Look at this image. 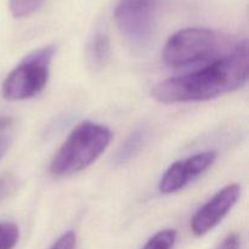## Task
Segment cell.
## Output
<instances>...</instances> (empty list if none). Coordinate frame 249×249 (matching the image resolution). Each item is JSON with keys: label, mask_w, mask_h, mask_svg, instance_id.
<instances>
[{"label": "cell", "mask_w": 249, "mask_h": 249, "mask_svg": "<svg viewBox=\"0 0 249 249\" xmlns=\"http://www.w3.org/2000/svg\"><path fill=\"white\" fill-rule=\"evenodd\" d=\"M112 131L102 124L84 122L72 130L50 163L55 177H70L87 169L109 146Z\"/></svg>", "instance_id": "obj_2"}, {"label": "cell", "mask_w": 249, "mask_h": 249, "mask_svg": "<svg viewBox=\"0 0 249 249\" xmlns=\"http://www.w3.org/2000/svg\"><path fill=\"white\" fill-rule=\"evenodd\" d=\"M16 187V179L12 175L5 174L0 177V202L14 192Z\"/></svg>", "instance_id": "obj_14"}, {"label": "cell", "mask_w": 249, "mask_h": 249, "mask_svg": "<svg viewBox=\"0 0 249 249\" xmlns=\"http://www.w3.org/2000/svg\"><path fill=\"white\" fill-rule=\"evenodd\" d=\"M55 46H45L27 56L7 74L2 83V96L9 101H22L36 96L46 87Z\"/></svg>", "instance_id": "obj_4"}, {"label": "cell", "mask_w": 249, "mask_h": 249, "mask_svg": "<svg viewBox=\"0 0 249 249\" xmlns=\"http://www.w3.org/2000/svg\"><path fill=\"white\" fill-rule=\"evenodd\" d=\"M248 58V43L243 40L204 68L158 83L151 95L160 104H185L232 92L247 83Z\"/></svg>", "instance_id": "obj_1"}, {"label": "cell", "mask_w": 249, "mask_h": 249, "mask_svg": "<svg viewBox=\"0 0 249 249\" xmlns=\"http://www.w3.org/2000/svg\"><path fill=\"white\" fill-rule=\"evenodd\" d=\"M175 241H177V231L173 229H165L153 235L142 249H173Z\"/></svg>", "instance_id": "obj_10"}, {"label": "cell", "mask_w": 249, "mask_h": 249, "mask_svg": "<svg viewBox=\"0 0 249 249\" xmlns=\"http://www.w3.org/2000/svg\"><path fill=\"white\" fill-rule=\"evenodd\" d=\"M43 1L44 0H10V12L16 18L27 17L36 12Z\"/></svg>", "instance_id": "obj_12"}, {"label": "cell", "mask_w": 249, "mask_h": 249, "mask_svg": "<svg viewBox=\"0 0 249 249\" xmlns=\"http://www.w3.org/2000/svg\"><path fill=\"white\" fill-rule=\"evenodd\" d=\"M10 145H11V140L6 136H0V160L6 155V152L9 151Z\"/></svg>", "instance_id": "obj_16"}, {"label": "cell", "mask_w": 249, "mask_h": 249, "mask_svg": "<svg viewBox=\"0 0 249 249\" xmlns=\"http://www.w3.org/2000/svg\"><path fill=\"white\" fill-rule=\"evenodd\" d=\"M241 195V186L231 184L216 192L191 219V230L196 236H203L223 221L233 208Z\"/></svg>", "instance_id": "obj_6"}, {"label": "cell", "mask_w": 249, "mask_h": 249, "mask_svg": "<svg viewBox=\"0 0 249 249\" xmlns=\"http://www.w3.org/2000/svg\"><path fill=\"white\" fill-rule=\"evenodd\" d=\"M238 247H240V238H238V235L231 233V235H229L221 242V245L219 246L218 249H238Z\"/></svg>", "instance_id": "obj_15"}, {"label": "cell", "mask_w": 249, "mask_h": 249, "mask_svg": "<svg viewBox=\"0 0 249 249\" xmlns=\"http://www.w3.org/2000/svg\"><path fill=\"white\" fill-rule=\"evenodd\" d=\"M190 181H194V178H192L187 160H177L165 170L158 185V189L160 194H175L184 189Z\"/></svg>", "instance_id": "obj_7"}, {"label": "cell", "mask_w": 249, "mask_h": 249, "mask_svg": "<svg viewBox=\"0 0 249 249\" xmlns=\"http://www.w3.org/2000/svg\"><path fill=\"white\" fill-rule=\"evenodd\" d=\"M77 245V236L73 231H67L56 240L50 249H75Z\"/></svg>", "instance_id": "obj_13"}, {"label": "cell", "mask_w": 249, "mask_h": 249, "mask_svg": "<svg viewBox=\"0 0 249 249\" xmlns=\"http://www.w3.org/2000/svg\"><path fill=\"white\" fill-rule=\"evenodd\" d=\"M158 16V0H121L114 18L121 33L133 45L150 43Z\"/></svg>", "instance_id": "obj_5"}, {"label": "cell", "mask_w": 249, "mask_h": 249, "mask_svg": "<svg viewBox=\"0 0 249 249\" xmlns=\"http://www.w3.org/2000/svg\"><path fill=\"white\" fill-rule=\"evenodd\" d=\"M147 138L148 130L146 126H140V128L135 129L119 147L116 158H114L117 164H125L131 158L135 157L143 147Z\"/></svg>", "instance_id": "obj_8"}, {"label": "cell", "mask_w": 249, "mask_h": 249, "mask_svg": "<svg viewBox=\"0 0 249 249\" xmlns=\"http://www.w3.org/2000/svg\"><path fill=\"white\" fill-rule=\"evenodd\" d=\"M224 36L212 29L184 28L173 34L163 49L165 65L173 68L187 67L214 61L228 51Z\"/></svg>", "instance_id": "obj_3"}, {"label": "cell", "mask_w": 249, "mask_h": 249, "mask_svg": "<svg viewBox=\"0 0 249 249\" xmlns=\"http://www.w3.org/2000/svg\"><path fill=\"white\" fill-rule=\"evenodd\" d=\"M12 121H14V119H12L11 117L0 116V130H2V129H5V128H7V126L11 125Z\"/></svg>", "instance_id": "obj_17"}, {"label": "cell", "mask_w": 249, "mask_h": 249, "mask_svg": "<svg viewBox=\"0 0 249 249\" xmlns=\"http://www.w3.org/2000/svg\"><path fill=\"white\" fill-rule=\"evenodd\" d=\"M18 240V226L11 221H0V249H14Z\"/></svg>", "instance_id": "obj_11"}, {"label": "cell", "mask_w": 249, "mask_h": 249, "mask_svg": "<svg viewBox=\"0 0 249 249\" xmlns=\"http://www.w3.org/2000/svg\"><path fill=\"white\" fill-rule=\"evenodd\" d=\"M89 56L95 66L102 67L106 65L111 56V45L107 36L99 33L94 36L89 49Z\"/></svg>", "instance_id": "obj_9"}]
</instances>
